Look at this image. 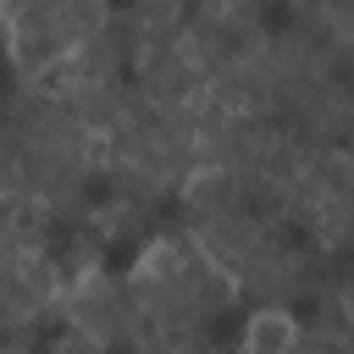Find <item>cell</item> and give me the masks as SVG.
<instances>
[{
	"label": "cell",
	"instance_id": "6da1fadb",
	"mask_svg": "<svg viewBox=\"0 0 354 354\" xmlns=\"http://www.w3.org/2000/svg\"><path fill=\"white\" fill-rule=\"evenodd\" d=\"M299 348V326L282 310H260L243 326V354H293Z\"/></svg>",
	"mask_w": 354,
	"mask_h": 354
}]
</instances>
